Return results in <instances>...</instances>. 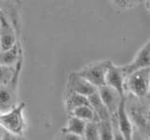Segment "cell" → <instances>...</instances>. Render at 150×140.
<instances>
[{"instance_id":"1","label":"cell","mask_w":150,"mask_h":140,"mask_svg":"<svg viewBox=\"0 0 150 140\" xmlns=\"http://www.w3.org/2000/svg\"><path fill=\"white\" fill-rule=\"evenodd\" d=\"M126 108L133 125L134 132L137 131L141 137L149 139V96L144 98L125 94Z\"/></svg>"},{"instance_id":"2","label":"cell","mask_w":150,"mask_h":140,"mask_svg":"<svg viewBox=\"0 0 150 140\" xmlns=\"http://www.w3.org/2000/svg\"><path fill=\"white\" fill-rule=\"evenodd\" d=\"M150 67L138 70L126 77L124 92L134 97L144 98L149 96Z\"/></svg>"},{"instance_id":"3","label":"cell","mask_w":150,"mask_h":140,"mask_svg":"<svg viewBox=\"0 0 150 140\" xmlns=\"http://www.w3.org/2000/svg\"><path fill=\"white\" fill-rule=\"evenodd\" d=\"M25 103L19 102L13 108L6 112H0V125L17 137L22 136L25 130Z\"/></svg>"},{"instance_id":"4","label":"cell","mask_w":150,"mask_h":140,"mask_svg":"<svg viewBox=\"0 0 150 140\" xmlns=\"http://www.w3.org/2000/svg\"><path fill=\"white\" fill-rule=\"evenodd\" d=\"M112 62L110 60H100L88 64L83 68L75 71L92 85L98 88L105 84L106 72Z\"/></svg>"},{"instance_id":"5","label":"cell","mask_w":150,"mask_h":140,"mask_svg":"<svg viewBox=\"0 0 150 140\" xmlns=\"http://www.w3.org/2000/svg\"><path fill=\"white\" fill-rule=\"evenodd\" d=\"M20 75L21 72H18L9 83L0 85V112H6L11 109L19 103L18 85Z\"/></svg>"},{"instance_id":"6","label":"cell","mask_w":150,"mask_h":140,"mask_svg":"<svg viewBox=\"0 0 150 140\" xmlns=\"http://www.w3.org/2000/svg\"><path fill=\"white\" fill-rule=\"evenodd\" d=\"M111 120L112 123H115L118 127V130L123 139L131 140L134 138V129L126 108L125 96L121 99L116 113L111 116Z\"/></svg>"},{"instance_id":"7","label":"cell","mask_w":150,"mask_h":140,"mask_svg":"<svg viewBox=\"0 0 150 140\" xmlns=\"http://www.w3.org/2000/svg\"><path fill=\"white\" fill-rule=\"evenodd\" d=\"M16 26L7 14L0 9V50L12 47L19 40Z\"/></svg>"},{"instance_id":"8","label":"cell","mask_w":150,"mask_h":140,"mask_svg":"<svg viewBox=\"0 0 150 140\" xmlns=\"http://www.w3.org/2000/svg\"><path fill=\"white\" fill-rule=\"evenodd\" d=\"M150 67V40L147 39L146 42L141 47L140 50L135 54L134 58L129 64L121 65L126 77L128 75L133 73L138 70Z\"/></svg>"},{"instance_id":"9","label":"cell","mask_w":150,"mask_h":140,"mask_svg":"<svg viewBox=\"0 0 150 140\" xmlns=\"http://www.w3.org/2000/svg\"><path fill=\"white\" fill-rule=\"evenodd\" d=\"M66 91L74 92L88 97L92 93L96 92L98 91V88L92 85L90 82L87 81L83 78H82L76 72H73L71 74H69V76L68 78Z\"/></svg>"},{"instance_id":"10","label":"cell","mask_w":150,"mask_h":140,"mask_svg":"<svg viewBox=\"0 0 150 140\" xmlns=\"http://www.w3.org/2000/svg\"><path fill=\"white\" fill-rule=\"evenodd\" d=\"M98 92L100 99L102 100L103 104L107 107L109 111L110 116L115 115L118 108L121 99L125 95H122L120 93L107 85H102L98 88Z\"/></svg>"},{"instance_id":"11","label":"cell","mask_w":150,"mask_h":140,"mask_svg":"<svg viewBox=\"0 0 150 140\" xmlns=\"http://www.w3.org/2000/svg\"><path fill=\"white\" fill-rule=\"evenodd\" d=\"M126 79V75L121 68V65H116L112 63L108 68L105 76V84L115 91L118 92L120 94L125 95L124 92V83Z\"/></svg>"},{"instance_id":"12","label":"cell","mask_w":150,"mask_h":140,"mask_svg":"<svg viewBox=\"0 0 150 140\" xmlns=\"http://www.w3.org/2000/svg\"><path fill=\"white\" fill-rule=\"evenodd\" d=\"M23 57L21 41L18 40L9 49L0 50V64L14 65Z\"/></svg>"},{"instance_id":"13","label":"cell","mask_w":150,"mask_h":140,"mask_svg":"<svg viewBox=\"0 0 150 140\" xmlns=\"http://www.w3.org/2000/svg\"><path fill=\"white\" fill-rule=\"evenodd\" d=\"M88 103V98L84 95L80 94V93L74 92H68L65 91V95H64V106L66 112L69 114L73 109L76 107L83 106V105H87Z\"/></svg>"},{"instance_id":"14","label":"cell","mask_w":150,"mask_h":140,"mask_svg":"<svg viewBox=\"0 0 150 140\" xmlns=\"http://www.w3.org/2000/svg\"><path fill=\"white\" fill-rule=\"evenodd\" d=\"M87 98H88L89 105H90V106L93 108L94 112L96 113L98 120L111 119L109 111H108L107 107L105 106V105L103 104L102 100L100 99L98 91L96 92L92 93L91 95H89Z\"/></svg>"},{"instance_id":"15","label":"cell","mask_w":150,"mask_h":140,"mask_svg":"<svg viewBox=\"0 0 150 140\" xmlns=\"http://www.w3.org/2000/svg\"><path fill=\"white\" fill-rule=\"evenodd\" d=\"M23 67V57L14 65L0 64V85H6L9 83L14 76L22 71Z\"/></svg>"},{"instance_id":"16","label":"cell","mask_w":150,"mask_h":140,"mask_svg":"<svg viewBox=\"0 0 150 140\" xmlns=\"http://www.w3.org/2000/svg\"><path fill=\"white\" fill-rule=\"evenodd\" d=\"M69 115H72L83 121H98V119L90 105H83L73 109Z\"/></svg>"},{"instance_id":"17","label":"cell","mask_w":150,"mask_h":140,"mask_svg":"<svg viewBox=\"0 0 150 140\" xmlns=\"http://www.w3.org/2000/svg\"><path fill=\"white\" fill-rule=\"evenodd\" d=\"M84 126H86V121H83L82 120H80L76 117H74L72 115H69V119L67 120V124L65 127L61 129V131L64 132H69L74 134L76 135L81 136L83 139V134L84 131Z\"/></svg>"},{"instance_id":"18","label":"cell","mask_w":150,"mask_h":140,"mask_svg":"<svg viewBox=\"0 0 150 140\" xmlns=\"http://www.w3.org/2000/svg\"><path fill=\"white\" fill-rule=\"evenodd\" d=\"M98 135L101 140H112L114 139V133H112V125L111 119L102 120L98 121Z\"/></svg>"},{"instance_id":"19","label":"cell","mask_w":150,"mask_h":140,"mask_svg":"<svg viewBox=\"0 0 150 140\" xmlns=\"http://www.w3.org/2000/svg\"><path fill=\"white\" fill-rule=\"evenodd\" d=\"M83 139L86 140H98V121H87L84 126V131L83 134Z\"/></svg>"},{"instance_id":"20","label":"cell","mask_w":150,"mask_h":140,"mask_svg":"<svg viewBox=\"0 0 150 140\" xmlns=\"http://www.w3.org/2000/svg\"><path fill=\"white\" fill-rule=\"evenodd\" d=\"M112 4L120 9L132 8L138 4L142 2V0H111Z\"/></svg>"},{"instance_id":"21","label":"cell","mask_w":150,"mask_h":140,"mask_svg":"<svg viewBox=\"0 0 150 140\" xmlns=\"http://www.w3.org/2000/svg\"><path fill=\"white\" fill-rule=\"evenodd\" d=\"M56 139H62V140H81L82 137L76 135L74 134L69 133V132H64V131L60 130V133L58 135H56Z\"/></svg>"},{"instance_id":"22","label":"cell","mask_w":150,"mask_h":140,"mask_svg":"<svg viewBox=\"0 0 150 140\" xmlns=\"http://www.w3.org/2000/svg\"><path fill=\"white\" fill-rule=\"evenodd\" d=\"M14 138H17V136L8 132L7 130H5L2 126L0 125V139H14Z\"/></svg>"},{"instance_id":"23","label":"cell","mask_w":150,"mask_h":140,"mask_svg":"<svg viewBox=\"0 0 150 140\" xmlns=\"http://www.w3.org/2000/svg\"><path fill=\"white\" fill-rule=\"evenodd\" d=\"M1 1H2V0H0V6H1Z\"/></svg>"}]
</instances>
